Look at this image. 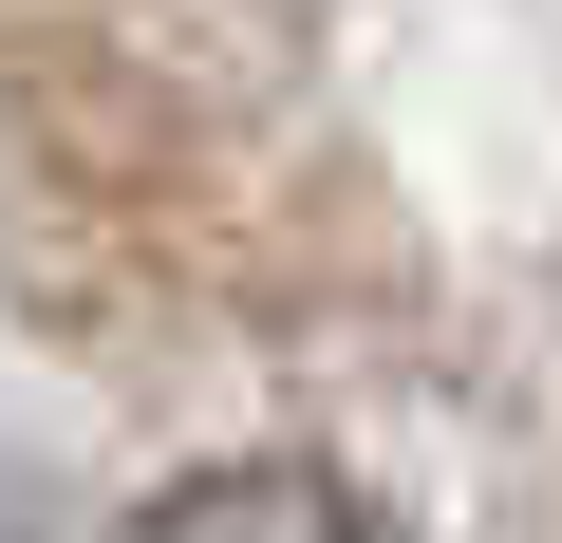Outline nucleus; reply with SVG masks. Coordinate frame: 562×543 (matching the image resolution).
Instances as JSON below:
<instances>
[{
  "mask_svg": "<svg viewBox=\"0 0 562 543\" xmlns=\"http://www.w3.org/2000/svg\"><path fill=\"white\" fill-rule=\"evenodd\" d=\"M150 543H413V524L338 468H206V487L150 506Z\"/></svg>",
  "mask_w": 562,
  "mask_h": 543,
  "instance_id": "1",
  "label": "nucleus"
}]
</instances>
